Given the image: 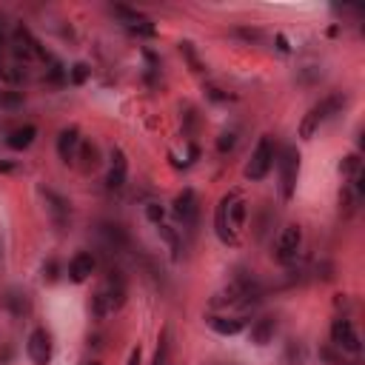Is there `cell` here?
I'll use <instances>...</instances> for the list:
<instances>
[{
    "label": "cell",
    "instance_id": "cell-32",
    "mask_svg": "<svg viewBox=\"0 0 365 365\" xmlns=\"http://www.w3.org/2000/svg\"><path fill=\"white\" fill-rule=\"evenodd\" d=\"M0 43H4V29H0Z\"/></svg>",
    "mask_w": 365,
    "mask_h": 365
},
{
    "label": "cell",
    "instance_id": "cell-13",
    "mask_svg": "<svg viewBox=\"0 0 365 365\" xmlns=\"http://www.w3.org/2000/svg\"><path fill=\"white\" fill-rule=\"evenodd\" d=\"M43 197H46V203H49V212H52V220H55V226H66L69 223V203L60 197V195H55L52 189H43Z\"/></svg>",
    "mask_w": 365,
    "mask_h": 365
},
{
    "label": "cell",
    "instance_id": "cell-8",
    "mask_svg": "<svg viewBox=\"0 0 365 365\" xmlns=\"http://www.w3.org/2000/svg\"><path fill=\"white\" fill-rule=\"evenodd\" d=\"M114 12L126 21V26L134 32V35H143V38H154L157 35V29H154V23L148 21V18H143L140 12H134V9H126V6H114Z\"/></svg>",
    "mask_w": 365,
    "mask_h": 365
},
{
    "label": "cell",
    "instance_id": "cell-28",
    "mask_svg": "<svg viewBox=\"0 0 365 365\" xmlns=\"http://www.w3.org/2000/svg\"><path fill=\"white\" fill-rule=\"evenodd\" d=\"M86 77H89V66L86 63H75L72 66V83H86Z\"/></svg>",
    "mask_w": 365,
    "mask_h": 365
},
{
    "label": "cell",
    "instance_id": "cell-9",
    "mask_svg": "<svg viewBox=\"0 0 365 365\" xmlns=\"http://www.w3.org/2000/svg\"><path fill=\"white\" fill-rule=\"evenodd\" d=\"M94 268H97V260H94L89 251H80V254H75L72 263H69V280H72V283H86V280L94 274Z\"/></svg>",
    "mask_w": 365,
    "mask_h": 365
},
{
    "label": "cell",
    "instance_id": "cell-24",
    "mask_svg": "<svg viewBox=\"0 0 365 365\" xmlns=\"http://www.w3.org/2000/svg\"><path fill=\"white\" fill-rule=\"evenodd\" d=\"M80 154H83V165H86V168L97 163V148H94L92 143H80Z\"/></svg>",
    "mask_w": 365,
    "mask_h": 365
},
{
    "label": "cell",
    "instance_id": "cell-18",
    "mask_svg": "<svg viewBox=\"0 0 365 365\" xmlns=\"http://www.w3.org/2000/svg\"><path fill=\"white\" fill-rule=\"evenodd\" d=\"M6 305H9V311H12L15 317H23V314L29 311V300H26L23 291H9V294H6Z\"/></svg>",
    "mask_w": 365,
    "mask_h": 365
},
{
    "label": "cell",
    "instance_id": "cell-14",
    "mask_svg": "<svg viewBox=\"0 0 365 365\" xmlns=\"http://www.w3.org/2000/svg\"><path fill=\"white\" fill-rule=\"evenodd\" d=\"M229 203H231V195H226L217 206V217H214V229H217V237L223 243H231L234 240V231H231V223H229Z\"/></svg>",
    "mask_w": 365,
    "mask_h": 365
},
{
    "label": "cell",
    "instance_id": "cell-25",
    "mask_svg": "<svg viewBox=\"0 0 365 365\" xmlns=\"http://www.w3.org/2000/svg\"><path fill=\"white\" fill-rule=\"evenodd\" d=\"M342 174H359V157L356 154H348V157H342Z\"/></svg>",
    "mask_w": 365,
    "mask_h": 365
},
{
    "label": "cell",
    "instance_id": "cell-29",
    "mask_svg": "<svg viewBox=\"0 0 365 365\" xmlns=\"http://www.w3.org/2000/svg\"><path fill=\"white\" fill-rule=\"evenodd\" d=\"M231 146H234V131H226V134H220V140H217V148L226 154V151H231Z\"/></svg>",
    "mask_w": 365,
    "mask_h": 365
},
{
    "label": "cell",
    "instance_id": "cell-15",
    "mask_svg": "<svg viewBox=\"0 0 365 365\" xmlns=\"http://www.w3.org/2000/svg\"><path fill=\"white\" fill-rule=\"evenodd\" d=\"M209 328L223 337H234L246 328V320L243 317H209Z\"/></svg>",
    "mask_w": 365,
    "mask_h": 365
},
{
    "label": "cell",
    "instance_id": "cell-16",
    "mask_svg": "<svg viewBox=\"0 0 365 365\" xmlns=\"http://www.w3.org/2000/svg\"><path fill=\"white\" fill-rule=\"evenodd\" d=\"M274 331H277V320L274 317H263L251 325V342L254 345H268L274 339Z\"/></svg>",
    "mask_w": 365,
    "mask_h": 365
},
{
    "label": "cell",
    "instance_id": "cell-27",
    "mask_svg": "<svg viewBox=\"0 0 365 365\" xmlns=\"http://www.w3.org/2000/svg\"><path fill=\"white\" fill-rule=\"evenodd\" d=\"M23 77V72H12V66H6L4 60H0V80H6V83H18Z\"/></svg>",
    "mask_w": 365,
    "mask_h": 365
},
{
    "label": "cell",
    "instance_id": "cell-7",
    "mask_svg": "<svg viewBox=\"0 0 365 365\" xmlns=\"http://www.w3.org/2000/svg\"><path fill=\"white\" fill-rule=\"evenodd\" d=\"M331 339H334L339 348H345V351H354V354L359 351V337H356L351 320H334V325H331Z\"/></svg>",
    "mask_w": 365,
    "mask_h": 365
},
{
    "label": "cell",
    "instance_id": "cell-19",
    "mask_svg": "<svg viewBox=\"0 0 365 365\" xmlns=\"http://www.w3.org/2000/svg\"><path fill=\"white\" fill-rule=\"evenodd\" d=\"M100 234L109 240V246H111V249H126V234H123L117 226L103 223V226H100Z\"/></svg>",
    "mask_w": 365,
    "mask_h": 365
},
{
    "label": "cell",
    "instance_id": "cell-5",
    "mask_svg": "<svg viewBox=\"0 0 365 365\" xmlns=\"http://www.w3.org/2000/svg\"><path fill=\"white\" fill-rule=\"evenodd\" d=\"M300 246H303V229L300 226H285L283 231H280V237H277V246H274V260L277 263H291L294 257H297V251H300Z\"/></svg>",
    "mask_w": 365,
    "mask_h": 365
},
{
    "label": "cell",
    "instance_id": "cell-6",
    "mask_svg": "<svg viewBox=\"0 0 365 365\" xmlns=\"http://www.w3.org/2000/svg\"><path fill=\"white\" fill-rule=\"evenodd\" d=\"M26 354H29V359H32L35 365H49V359H52V339H49V334H46L43 328H35V331L29 334V339H26Z\"/></svg>",
    "mask_w": 365,
    "mask_h": 365
},
{
    "label": "cell",
    "instance_id": "cell-11",
    "mask_svg": "<svg viewBox=\"0 0 365 365\" xmlns=\"http://www.w3.org/2000/svg\"><path fill=\"white\" fill-rule=\"evenodd\" d=\"M77 148H80V131H77V126L63 129L60 137H58V154H60V160L63 163H72L77 157Z\"/></svg>",
    "mask_w": 365,
    "mask_h": 365
},
{
    "label": "cell",
    "instance_id": "cell-21",
    "mask_svg": "<svg viewBox=\"0 0 365 365\" xmlns=\"http://www.w3.org/2000/svg\"><path fill=\"white\" fill-rule=\"evenodd\" d=\"M157 234H160V237L168 243L171 254H174V257H180V237H177V231H174L171 226H163V223H160V226H157Z\"/></svg>",
    "mask_w": 365,
    "mask_h": 365
},
{
    "label": "cell",
    "instance_id": "cell-31",
    "mask_svg": "<svg viewBox=\"0 0 365 365\" xmlns=\"http://www.w3.org/2000/svg\"><path fill=\"white\" fill-rule=\"evenodd\" d=\"M9 168H12L9 163H0V171H9Z\"/></svg>",
    "mask_w": 365,
    "mask_h": 365
},
{
    "label": "cell",
    "instance_id": "cell-20",
    "mask_svg": "<svg viewBox=\"0 0 365 365\" xmlns=\"http://www.w3.org/2000/svg\"><path fill=\"white\" fill-rule=\"evenodd\" d=\"M243 220H246V203L231 197V203H229V223H231V229H243Z\"/></svg>",
    "mask_w": 365,
    "mask_h": 365
},
{
    "label": "cell",
    "instance_id": "cell-10",
    "mask_svg": "<svg viewBox=\"0 0 365 365\" xmlns=\"http://www.w3.org/2000/svg\"><path fill=\"white\" fill-rule=\"evenodd\" d=\"M174 214L186 223V226H195V220H197V197H195L192 189H182V195H177Z\"/></svg>",
    "mask_w": 365,
    "mask_h": 365
},
{
    "label": "cell",
    "instance_id": "cell-2",
    "mask_svg": "<svg viewBox=\"0 0 365 365\" xmlns=\"http://www.w3.org/2000/svg\"><path fill=\"white\" fill-rule=\"evenodd\" d=\"M274 160L280 165V195H283V200H291L294 189H297V174H300V151L294 146H283L280 157H274Z\"/></svg>",
    "mask_w": 365,
    "mask_h": 365
},
{
    "label": "cell",
    "instance_id": "cell-4",
    "mask_svg": "<svg viewBox=\"0 0 365 365\" xmlns=\"http://www.w3.org/2000/svg\"><path fill=\"white\" fill-rule=\"evenodd\" d=\"M274 157H277V154H274L271 137H260V143H257V148L251 151V160H249V165H246V177L254 180V182H260V180L271 171Z\"/></svg>",
    "mask_w": 365,
    "mask_h": 365
},
{
    "label": "cell",
    "instance_id": "cell-33",
    "mask_svg": "<svg viewBox=\"0 0 365 365\" xmlns=\"http://www.w3.org/2000/svg\"><path fill=\"white\" fill-rule=\"evenodd\" d=\"M86 365H100V362H86Z\"/></svg>",
    "mask_w": 365,
    "mask_h": 365
},
{
    "label": "cell",
    "instance_id": "cell-23",
    "mask_svg": "<svg viewBox=\"0 0 365 365\" xmlns=\"http://www.w3.org/2000/svg\"><path fill=\"white\" fill-rule=\"evenodd\" d=\"M23 103V97L18 92H0V106L4 109H18Z\"/></svg>",
    "mask_w": 365,
    "mask_h": 365
},
{
    "label": "cell",
    "instance_id": "cell-3",
    "mask_svg": "<svg viewBox=\"0 0 365 365\" xmlns=\"http://www.w3.org/2000/svg\"><path fill=\"white\" fill-rule=\"evenodd\" d=\"M339 106H342V97L339 94H331V97H325V100H320L317 106H311L308 109V114L303 117V123H300V137L303 140H311L314 137V131L331 117V114H337L339 111Z\"/></svg>",
    "mask_w": 365,
    "mask_h": 365
},
{
    "label": "cell",
    "instance_id": "cell-22",
    "mask_svg": "<svg viewBox=\"0 0 365 365\" xmlns=\"http://www.w3.org/2000/svg\"><path fill=\"white\" fill-rule=\"evenodd\" d=\"M165 362H168V328H163V337H160V345H157L151 365H165Z\"/></svg>",
    "mask_w": 365,
    "mask_h": 365
},
{
    "label": "cell",
    "instance_id": "cell-1",
    "mask_svg": "<svg viewBox=\"0 0 365 365\" xmlns=\"http://www.w3.org/2000/svg\"><path fill=\"white\" fill-rule=\"evenodd\" d=\"M123 303H126V280H123L120 271H109L106 283L97 288V294H94V300H92V314H94L97 320H106V317H111L114 311H120Z\"/></svg>",
    "mask_w": 365,
    "mask_h": 365
},
{
    "label": "cell",
    "instance_id": "cell-12",
    "mask_svg": "<svg viewBox=\"0 0 365 365\" xmlns=\"http://www.w3.org/2000/svg\"><path fill=\"white\" fill-rule=\"evenodd\" d=\"M126 177H129V163H126V154L117 148L111 154V168H109V177H106L109 189H123L126 186Z\"/></svg>",
    "mask_w": 365,
    "mask_h": 365
},
{
    "label": "cell",
    "instance_id": "cell-17",
    "mask_svg": "<svg viewBox=\"0 0 365 365\" xmlns=\"http://www.w3.org/2000/svg\"><path fill=\"white\" fill-rule=\"evenodd\" d=\"M35 137H38V129H35V126H21V129H15V131L6 137V146L15 148V151H23V148H29V146L35 143Z\"/></svg>",
    "mask_w": 365,
    "mask_h": 365
},
{
    "label": "cell",
    "instance_id": "cell-26",
    "mask_svg": "<svg viewBox=\"0 0 365 365\" xmlns=\"http://www.w3.org/2000/svg\"><path fill=\"white\" fill-rule=\"evenodd\" d=\"M163 214H165V209H163L160 203H148V206H146V217H148L151 223L160 226V223H163Z\"/></svg>",
    "mask_w": 365,
    "mask_h": 365
},
{
    "label": "cell",
    "instance_id": "cell-30",
    "mask_svg": "<svg viewBox=\"0 0 365 365\" xmlns=\"http://www.w3.org/2000/svg\"><path fill=\"white\" fill-rule=\"evenodd\" d=\"M129 365H140V345H137V348H131V354H129Z\"/></svg>",
    "mask_w": 365,
    "mask_h": 365
}]
</instances>
